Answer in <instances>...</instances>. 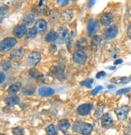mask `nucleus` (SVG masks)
I'll list each match as a JSON object with an SVG mask.
<instances>
[{"label": "nucleus", "mask_w": 131, "mask_h": 135, "mask_svg": "<svg viewBox=\"0 0 131 135\" xmlns=\"http://www.w3.org/2000/svg\"><path fill=\"white\" fill-rule=\"evenodd\" d=\"M13 135H23V129L21 127H15L12 129Z\"/></svg>", "instance_id": "nucleus-31"}, {"label": "nucleus", "mask_w": 131, "mask_h": 135, "mask_svg": "<svg viewBox=\"0 0 131 135\" xmlns=\"http://www.w3.org/2000/svg\"><path fill=\"white\" fill-rule=\"evenodd\" d=\"M130 78H131V76H130Z\"/></svg>", "instance_id": "nucleus-48"}, {"label": "nucleus", "mask_w": 131, "mask_h": 135, "mask_svg": "<svg viewBox=\"0 0 131 135\" xmlns=\"http://www.w3.org/2000/svg\"><path fill=\"white\" fill-rule=\"evenodd\" d=\"M93 83V79H86V80L80 82V85H83L86 88H91Z\"/></svg>", "instance_id": "nucleus-30"}, {"label": "nucleus", "mask_w": 131, "mask_h": 135, "mask_svg": "<svg viewBox=\"0 0 131 135\" xmlns=\"http://www.w3.org/2000/svg\"><path fill=\"white\" fill-rule=\"evenodd\" d=\"M0 135H3V134H0Z\"/></svg>", "instance_id": "nucleus-46"}, {"label": "nucleus", "mask_w": 131, "mask_h": 135, "mask_svg": "<svg viewBox=\"0 0 131 135\" xmlns=\"http://www.w3.org/2000/svg\"><path fill=\"white\" fill-rule=\"evenodd\" d=\"M113 20V15L111 13H105L101 17V23L104 26H109Z\"/></svg>", "instance_id": "nucleus-16"}, {"label": "nucleus", "mask_w": 131, "mask_h": 135, "mask_svg": "<svg viewBox=\"0 0 131 135\" xmlns=\"http://www.w3.org/2000/svg\"><path fill=\"white\" fill-rule=\"evenodd\" d=\"M76 47L80 49V51H82L83 49H85L87 47V40L86 39H80L76 42Z\"/></svg>", "instance_id": "nucleus-25"}, {"label": "nucleus", "mask_w": 131, "mask_h": 135, "mask_svg": "<svg viewBox=\"0 0 131 135\" xmlns=\"http://www.w3.org/2000/svg\"><path fill=\"white\" fill-rule=\"evenodd\" d=\"M73 17V11L71 9H68L66 11H64L61 15H60V19L64 23H69L72 20Z\"/></svg>", "instance_id": "nucleus-17"}, {"label": "nucleus", "mask_w": 131, "mask_h": 135, "mask_svg": "<svg viewBox=\"0 0 131 135\" xmlns=\"http://www.w3.org/2000/svg\"><path fill=\"white\" fill-rule=\"evenodd\" d=\"M113 121L109 114L105 113L101 117V126L104 128H109L113 126Z\"/></svg>", "instance_id": "nucleus-15"}, {"label": "nucleus", "mask_w": 131, "mask_h": 135, "mask_svg": "<svg viewBox=\"0 0 131 135\" xmlns=\"http://www.w3.org/2000/svg\"><path fill=\"white\" fill-rule=\"evenodd\" d=\"M72 60H73V62L77 64H84L87 60V56L83 51L78 50L73 53Z\"/></svg>", "instance_id": "nucleus-4"}, {"label": "nucleus", "mask_w": 131, "mask_h": 135, "mask_svg": "<svg viewBox=\"0 0 131 135\" xmlns=\"http://www.w3.org/2000/svg\"><path fill=\"white\" fill-rule=\"evenodd\" d=\"M131 78L130 77H126V76H123V77H113L111 79V81L113 83L115 84H127L130 81Z\"/></svg>", "instance_id": "nucleus-22"}, {"label": "nucleus", "mask_w": 131, "mask_h": 135, "mask_svg": "<svg viewBox=\"0 0 131 135\" xmlns=\"http://www.w3.org/2000/svg\"><path fill=\"white\" fill-rule=\"evenodd\" d=\"M113 88H114L113 85H109V86H108V89H113Z\"/></svg>", "instance_id": "nucleus-45"}, {"label": "nucleus", "mask_w": 131, "mask_h": 135, "mask_svg": "<svg viewBox=\"0 0 131 135\" xmlns=\"http://www.w3.org/2000/svg\"><path fill=\"white\" fill-rule=\"evenodd\" d=\"M6 80V75L3 72H0V84H3Z\"/></svg>", "instance_id": "nucleus-36"}, {"label": "nucleus", "mask_w": 131, "mask_h": 135, "mask_svg": "<svg viewBox=\"0 0 131 135\" xmlns=\"http://www.w3.org/2000/svg\"><path fill=\"white\" fill-rule=\"evenodd\" d=\"M35 27L36 29L37 30L38 32L40 33H43L47 31V23L46 22V20L41 19V20H39L36 22L35 23Z\"/></svg>", "instance_id": "nucleus-14"}, {"label": "nucleus", "mask_w": 131, "mask_h": 135, "mask_svg": "<svg viewBox=\"0 0 131 135\" xmlns=\"http://www.w3.org/2000/svg\"><path fill=\"white\" fill-rule=\"evenodd\" d=\"M122 62H123V60H117L116 61H114V64H115V65H118V64H122Z\"/></svg>", "instance_id": "nucleus-42"}, {"label": "nucleus", "mask_w": 131, "mask_h": 135, "mask_svg": "<svg viewBox=\"0 0 131 135\" xmlns=\"http://www.w3.org/2000/svg\"><path fill=\"white\" fill-rule=\"evenodd\" d=\"M101 40V39L99 36H95L94 39L92 40V44L94 45L95 47H96V46H98V45L100 44Z\"/></svg>", "instance_id": "nucleus-33"}, {"label": "nucleus", "mask_w": 131, "mask_h": 135, "mask_svg": "<svg viewBox=\"0 0 131 135\" xmlns=\"http://www.w3.org/2000/svg\"><path fill=\"white\" fill-rule=\"evenodd\" d=\"M102 89H103V87H101V86H97V87H96V88L91 92V94H92V95H96V93H99L101 90H102Z\"/></svg>", "instance_id": "nucleus-35"}, {"label": "nucleus", "mask_w": 131, "mask_h": 135, "mask_svg": "<svg viewBox=\"0 0 131 135\" xmlns=\"http://www.w3.org/2000/svg\"><path fill=\"white\" fill-rule=\"evenodd\" d=\"M35 20V15L31 13L26 14L23 18V23L24 25H30Z\"/></svg>", "instance_id": "nucleus-21"}, {"label": "nucleus", "mask_w": 131, "mask_h": 135, "mask_svg": "<svg viewBox=\"0 0 131 135\" xmlns=\"http://www.w3.org/2000/svg\"><path fill=\"white\" fill-rule=\"evenodd\" d=\"M16 44H17V40L15 38L12 37H7L4 40L0 41V52H7L11 48H13Z\"/></svg>", "instance_id": "nucleus-2"}, {"label": "nucleus", "mask_w": 131, "mask_h": 135, "mask_svg": "<svg viewBox=\"0 0 131 135\" xmlns=\"http://www.w3.org/2000/svg\"><path fill=\"white\" fill-rule=\"evenodd\" d=\"M118 27L116 26H110L104 33L103 38L106 40H110L113 38H115L118 35Z\"/></svg>", "instance_id": "nucleus-7"}, {"label": "nucleus", "mask_w": 131, "mask_h": 135, "mask_svg": "<svg viewBox=\"0 0 131 135\" xmlns=\"http://www.w3.org/2000/svg\"><path fill=\"white\" fill-rule=\"evenodd\" d=\"M27 26L24 24H20L17 25L13 31L14 35L17 37V38H22L23 36H25V34H27Z\"/></svg>", "instance_id": "nucleus-10"}, {"label": "nucleus", "mask_w": 131, "mask_h": 135, "mask_svg": "<svg viewBox=\"0 0 131 135\" xmlns=\"http://www.w3.org/2000/svg\"><path fill=\"white\" fill-rule=\"evenodd\" d=\"M67 135H70V134H67Z\"/></svg>", "instance_id": "nucleus-47"}, {"label": "nucleus", "mask_w": 131, "mask_h": 135, "mask_svg": "<svg viewBox=\"0 0 131 135\" xmlns=\"http://www.w3.org/2000/svg\"><path fill=\"white\" fill-rule=\"evenodd\" d=\"M105 75H106L105 72L101 71V72H99V73H98L96 75V77L97 79H100V78H101V77H103V76H105Z\"/></svg>", "instance_id": "nucleus-38"}, {"label": "nucleus", "mask_w": 131, "mask_h": 135, "mask_svg": "<svg viewBox=\"0 0 131 135\" xmlns=\"http://www.w3.org/2000/svg\"><path fill=\"white\" fill-rule=\"evenodd\" d=\"M93 109L92 104H83L77 108V113L80 116H86L90 113Z\"/></svg>", "instance_id": "nucleus-12"}, {"label": "nucleus", "mask_w": 131, "mask_h": 135, "mask_svg": "<svg viewBox=\"0 0 131 135\" xmlns=\"http://www.w3.org/2000/svg\"><path fill=\"white\" fill-rule=\"evenodd\" d=\"M107 69H110V70H114V69H115V67H108Z\"/></svg>", "instance_id": "nucleus-44"}, {"label": "nucleus", "mask_w": 131, "mask_h": 135, "mask_svg": "<svg viewBox=\"0 0 131 135\" xmlns=\"http://www.w3.org/2000/svg\"><path fill=\"white\" fill-rule=\"evenodd\" d=\"M20 102V97L16 95H13V96H10L8 97L5 98V103L8 105V106H14L15 105L19 104Z\"/></svg>", "instance_id": "nucleus-18"}, {"label": "nucleus", "mask_w": 131, "mask_h": 135, "mask_svg": "<svg viewBox=\"0 0 131 135\" xmlns=\"http://www.w3.org/2000/svg\"><path fill=\"white\" fill-rule=\"evenodd\" d=\"M124 135H131V129H127L124 132Z\"/></svg>", "instance_id": "nucleus-41"}, {"label": "nucleus", "mask_w": 131, "mask_h": 135, "mask_svg": "<svg viewBox=\"0 0 131 135\" xmlns=\"http://www.w3.org/2000/svg\"><path fill=\"white\" fill-rule=\"evenodd\" d=\"M57 3H58L60 5H61V6H66V5L69 4V2L68 1V0H58Z\"/></svg>", "instance_id": "nucleus-37"}, {"label": "nucleus", "mask_w": 131, "mask_h": 135, "mask_svg": "<svg viewBox=\"0 0 131 135\" xmlns=\"http://www.w3.org/2000/svg\"><path fill=\"white\" fill-rule=\"evenodd\" d=\"M130 90H131V88H125V89H119V90L117 92V94H118V95L125 94V93H129Z\"/></svg>", "instance_id": "nucleus-34"}, {"label": "nucleus", "mask_w": 131, "mask_h": 135, "mask_svg": "<svg viewBox=\"0 0 131 135\" xmlns=\"http://www.w3.org/2000/svg\"><path fill=\"white\" fill-rule=\"evenodd\" d=\"M29 74L32 78H34V79H38L40 76V73L35 69V68H31V69L29 70Z\"/></svg>", "instance_id": "nucleus-29"}, {"label": "nucleus", "mask_w": 131, "mask_h": 135, "mask_svg": "<svg viewBox=\"0 0 131 135\" xmlns=\"http://www.w3.org/2000/svg\"><path fill=\"white\" fill-rule=\"evenodd\" d=\"M98 29L97 21L95 19H91L87 26V32L89 36H93L96 33Z\"/></svg>", "instance_id": "nucleus-8"}, {"label": "nucleus", "mask_w": 131, "mask_h": 135, "mask_svg": "<svg viewBox=\"0 0 131 135\" xmlns=\"http://www.w3.org/2000/svg\"><path fill=\"white\" fill-rule=\"evenodd\" d=\"M22 87V84L20 82H16V83H14L12 84L9 87V89H7V93L10 96H13V95H15L16 93H18L20 89Z\"/></svg>", "instance_id": "nucleus-19"}, {"label": "nucleus", "mask_w": 131, "mask_h": 135, "mask_svg": "<svg viewBox=\"0 0 131 135\" xmlns=\"http://www.w3.org/2000/svg\"><path fill=\"white\" fill-rule=\"evenodd\" d=\"M49 51L51 52H55L56 51V46L55 44H51L50 47H49Z\"/></svg>", "instance_id": "nucleus-39"}, {"label": "nucleus", "mask_w": 131, "mask_h": 135, "mask_svg": "<svg viewBox=\"0 0 131 135\" xmlns=\"http://www.w3.org/2000/svg\"><path fill=\"white\" fill-rule=\"evenodd\" d=\"M8 11V7L6 6H3L0 7V23H2V21L4 20L5 16L7 13Z\"/></svg>", "instance_id": "nucleus-27"}, {"label": "nucleus", "mask_w": 131, "mask_h": 135, "mask_svg": "<svg viewBox=\"0 0 131 135\" xmlns=\"http://www.w3.org/2000/svg\"><path fill=\"white\" fill-rule=\"evenodd\" d=\"M46 133L47 135H57V131L54 125L51 124L49 125L47 128H46Z\"/></svg>", "instance_id": "nucleus-24"}, {"label": "nucleus", "mask_w": 131, "mask_h": 135, "mask_svg": "<svg viewBox=\"0 0 131 135\" xmlns=\"http://www.w3.org/2000/svg\"><path fill=\"white\" fill-rule=\"evenodd\" d=\"M127 33H128V36L129 38H131V23L129 24V26L128 27V30H127Z\"/></svg>", "instance_id": "nucleus-40"}, {"label": "nucleus", "mask_w": 131, "mask_h": 135, "mask_svg": "<svg viewBox=\"0 0 131 135\" xmlns=\"http://www.w3.org/2000/svg\"><path fill=\"white\" fill-rule=\"evenodd\" d=\"M38 93L43 97H47L52 96L55 93V90L50 87H40L38 89Z\"/></svg>", "instance_id": "nucleus-13"}, {"label": "nucleus", "mask_w": 131, "mask_h": 135, "mask_svg": "<svg viewBox=\"0 0 131 135\" xmlns=\"http://www.w3.org/2000/svg\"><path fill=\"white\" fill-rule=\"evenodd\" d=\"M23 53H24V50L23 47L14 49L11 52L10 58L14 62H19L22 59V57L23 56Z\"/></svg>", "instance_id": "nucleus-9"}, {"label": "nucleus", "mask_w": 131, "mask_h": 135, "mask_svg": "<svg viewBox=\"0 0 131 135\" xmlns=\"http://www.w3.org/2000/svg\"><path fill=\"white\" fill-rule=\"evenodd\" d=\"M22 92H23V94L24 95H27V96H29V95H32L34 93L35 90L34 89L31 87V86H25L22 89Z\"/></svg>", "instance_id": "nucleus-28"}, {"label": "nucleus", "mask_w": 131, "mask_h": 135, "mask_svg": "<svg viewBox=\"0 0 131 135\" xmlns=\"http://www.w3.org/2000/svg\"><path fill=\"white\" fill-rule=\"evenodd\" d=\"M50 73L54 75L57 79L62 80L64 79V66L61 64H57L56 66H53L51 68Z\"/></svg>", "instance_id": "nucleus-6"}, {"label": "nucleus", "mask_w": 131, "mask_h": 135, "mask_svg": "<svg viewBox=\"0 0 131 135\" xmlns=\"http://www.w3.org/2000/svg\"><path fill=\"white\" fill-rule=\"evenodd\" d=\"M41 60V55L39 52H32L27 57V64L31 66H36L37 65Z\"/></svg>", "instance_id": "nucleus-5"}, {"label": "nucleus", "mask_w": 131, "mask_h": 135, "mask_svg": "<svg viewBox=\"0 0 131 135\" xmlns=\"http://www.w3.org/2000/svg\"><path fill=\"white\" fill-rule=\"evenodd\" d=\"M57 127H58V129L60 131H62L64 133H65L68 131V129H69V127H70V123H69V122L68 120L63 119V120H60L58 122Z\"/></svg>", "instance_id": "nucleus-20"}, {"label": "nucleus", "mask_w": 131, "mask_h": 135, "mask_svg": "<svg viewBox=\"0 0 131 135\" xmlns=\"http://www.w3.org/2000/svg\"><path fill=\"white\" fill-rule=\"evenodd\" d=\"M129 111V107L127 105H124L122 107H120L115 110V113L118 116V118L119 120H125L128 116V113Z\"/></svg>", "instance_id": "nucleus-11"}, {"label": "nucleus", "mask_w": 131, "mask_h": 135, "mask_svg": "<svg viewBox=\"0 0 131 135\" xmlns=\"http://www.w3.org/2000/svg\"><path fill=\"white\" fill-rule=\"evenodd\" d=\"M56 33V43L64 44L69 40L70 33L69 29H67L66 27H60Z\"/></svg>", "instance_id": "nucleus-3"}, {"label": "nucleus", "mask_w": 131, "mask_h": 135, "mask_svg": "<svg viewBox=\"0 0 131 135\" xmlns=\"http://www.w3.org/2000/svg\"><path fill=\"white\" fill-rule=\"evenodd\" d=\"M1 66H2L3 69L4 71H7V70H8V69H10V68H11V62H10V61L4 60V61H3V62H2Z\"/></svg>", "instance_id": "nucleus-32"}, {"label": "nucleus", "mask_w": 131, "mask_h": 135, "mask_svg": "<svg viewBox=\"0 0 131 135\" xmlns=\"http://www.w3.org/2000/svg\"><path fill=\"white\" fill-rule=\"evenodd\" d=\"M94 3H95V1H89V2L88 3V7H89L94 5Z\"/></svg>", "instance_id": "nucleus-43"}, {"label": "nucleus", "mask_w": 131, "mask_h": 135, "mask_svg": "<svg viewBox=\"0 0 131 135\" xmlns=\"http://www.w3.org/2000/svg\"><path fill=\"white\" fill-rule=\"evenodd\" d=\"M93 126L89 123L85 122H76L73 125V130L75 132H78L80 134L83 135H89L93 131Z\"/></svg>", "instance_id": "nucleus-1"}, {"label": "nucleus", "mask_w": 131, "mask_h": 135, "mask_svg": "<svg viewBox=\"0 0 131 135\" xmlns=\"http://www.w3.org/2000/svg\"><path fill=\"white\" fill-rule=\"evenodd\" d=\"M56 40V33L54 31H50L45 36L46 42H55Z\"/></svg>", "instance_id": "nucleus-23"}, {"label": "nucleus", "mask_w": 131, "mask_h": 135, "mask_svg": "<svg viewBox=\"0 0 131 135\" xmlns=\"http://www.w3.org/2000/svg\"><path fill=\"white\" fill-rule=\"evenodd\" d=\"M37 30L36 29V27H31L30 29L27 30V39H33L36 37V34H37Z\"/></svg>", "instance_id": "nucleus-26"}]
</instances>
